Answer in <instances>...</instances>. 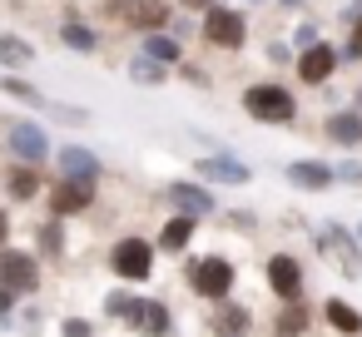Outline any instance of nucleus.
Masks as SVG:
<instances>
[{"mask_svg":"<svg viewBox=\"0 0 362 337\" xmlns=\"http://www.w3.org/2000/svg\"><path fill=\"white\" fill-rule=\"evenodd\" d=\"M357 238H362V228H357Z\"/></svg>","mask_w":362,"mask_h":337,"instance_id":"obj_34","label":"nucleus"},{"mask_svg":"<svg viewBox=\"0 0 362 337\" xmlns=\"http://www.w3.org/2000/svg\"><path fill=\"white\" fill-rule=\"evenodd\" d=\"M303 332H308V312H303V302H288L278 312V337H303Z\"/></svg>","mask_w":362,"mask_h":337,"instance_id":"obj_21","label":"nucleus"},{"mask_svg":"<svg viewBox=\"0 0 362 337\" xmlns=\"http://www.w3.org/2000/svg\"><path fill=\"white\" fill-rule=\"evenodd\" d=\"M60 337H95V327H90L85 317H70V322L60 327Z\"/></svg>","mask_w":362,"mask_h":337,"instance_id":"obj_29","label":"nucleus"},{"mask_svg":"<svg viewBox=\"0 0 362 337\" xmlns=\"http://www.w3.org/2000/svg\"><path fill=\"white\" fill-rule=\"evenodd\" d=\"M144 50H149L154 60H179V45H174V40H164V35H149V40H144Z\"/></svg>","mask_w":362,"mask_h":337,"instance_id":"obj_27","label":"nucleus"},{"mask_svg":"<svg viewBox=\"0 0 362 337\" xmlns=\"http://www.w3.org/2000/svg\"><path fill=\"white\" fill-rule=\"evenodd\" d=\"M119 16H124L129 25H149V30H154V25H164V16H169V11H164V0H129Z\"/></svg>","mask_w":362,"mask_h":337,"instance_id":"obj_16","label":"nucleus"},{"mask_svg":"<svg viewBox=\"0 0 362 337\" xmlns=\"http://www.w3.org/2000/svg\"><path fill=\"white\" fill-rule=\"evenodd\" d=\"M243 110L258 119V124H293L298 119V105L283 85H253L243 90Z\"/></svg>","mask_w":362,"mask_h":337,"instance_id":"obj_1","label":"nucleus"},{"mask_svg":"<svg viewBox=\"0 0 362 337\" xmlns=\"http://www.w3.org/2000/svg\"><path fill=\"white\" fill-rule=\"evenodd\" d=\"M189 288H194L199 297L223 302V297L233 292V263H228V258H199V263L189 268Z\"/></svg>","mask_w":362,"mask_h":337,"instance_id":"obj_2","label":"nucleus"},{"mask_svg":"<svg viewBox=\"0 0 362 337\" xmlns=\"http://www.w3.org/2000/svg\"><path fill=\"white\" fill-rule=\"evenodd\" d=\"M199 179H209V184H248L253 169L228 159V154H209V159H199Z\"/></svg>","mask_w":362,"mask_h":337,"instance_id":"obj_9","label":"nucleus"},{"mask_svg":"<svg viewBox=\"0 0 362 337\" xmlns=\"http://www.w3.org/2000/svg\"><path fill=\"white\" fill-rule=\"evenodd\" d=\"M268 288L283 297V302H298L303 297V263L293 253H273L268 258Z\"/></svg>","mask_w":362,"mask_h":337,"instance_id":"obj_7","label":"nucleus"},{"mask_svg":"<svg viewBox=\"0 0 362 337\" xmlns=\"http://www.w3.org/2000/svg\"><path fill=\"white\" fill-rule=\"evenodd\" d=\"M204 40L209 45H218V50H238L243 40H248V25H243V16L238 11H209L204 16Z\"/></svg>","mask_w":362,"mask_h":337,"instance_id":"obj_5","label":"nucleus"},{"mask_svg":"<svg viewBox=\"0 0 362 337\" xmlns=\"http://www.w3.org/2000/svg\"><path fill=\"white\" fill-rule=\"evenodd\" d=\"M322 317H327V322H332L337 332H347V337H357V332H362V312H357L352 302H342V297H327Z\"/></svg>","mask_w":362,"mask_h":337,"instance_id":"obj_15","label":"nucleus"},{"mask_svg":"<svg viewBox=\"0 0 362 337\" xmlns=\"http://www.w3.org/2000/svg\"><path fill=\"white\" fill-rule=\"evenodd\" d=\"M189 233H194V218L179 213V218H169V223L159 228V248H164V253H179V248H189Z\"/></svg>","mask_w":362,"mask_h":337,"instance_id":"obj_17","label":"nucleus"},{"mask_svg":"<svg viewBox=\"0 0 362 337\" xmlns=\"http://www.w3.org/2000/svg\"><path fill=\"white\" fill-rule=\"evenodd\" d=\"M327 139L332 144H362V114H332L327 119Z\"/></svg>","mask_w":362,"mask_h":337,"instance_id":"obj_18","label":"nucleus"},{"mask_svg":"<svg viewBox=\"0 0 362 337\" xmlns=\"http://www.w3.org/2000/svg\"><path fill=\"white\" fill-rule=\"evenodd\" d=\"M317 248H322L327 258H342V273H347V278H357V273H362V258H357V248H352V238H347L342 228H322Z\"/></svg>","mask_w":362,"mask_h":337,"instance_id":"obj_10","label":"nucleus"},{"mask_svg":"<svg viewBox=\"0 0 362 337\" xmlns=\"http://www.w3.org/2000/svg\"><path fill=\"white\" fill-rule=\"evenodd\" d=\"M95 203V184H75V179H60L50 189V213L55 218H70V213H85Z\"/></svg>","mask_w":362,"mask_h":337,"instance_id":"obj_8","label":"nucleus"},{"mask_svg":"<svg viewBox=\"0 0 362 337\" xmlns=\"http://www.w3.org/2000/svg\"><path fill=\"white\" fill-rule=\"evenodd\" d=\"M110 268H115V278H124V283H144L149 268H154V248H149L144 238H119L115 253H110Z\"/></svg>","mask_w":362,"mask_h":337,"instance_id":"obj_4","label":"nucleus"},{"mask_svg":"<svg viewBox=\"0 0 362 337\" xmlns=\"http://www.w3.org/2000/svg\"><path fill=\"white\" fill-rule=\"evenodd\" d=\"M0 288H6V292H35V288H40V263H35V253L0 248Z\"/></svg>","mask_w":362,"mask_h":337,"instance_id":"obj_3","label":"nucleus"},{"mask_svg":"<svg viewBox=\"0 0 362 337\" xmlns=\"http://www.w3.org/2000/svg\"><path fill=\"white\" fill-rule=\"evenodd\" d=\"M243 317H248L243 307H223L218 312V337H238L243 332Z\"/></svg>","mask_w":362,"mask_h":337,"instance_id":"obj_24","label":"nucleus"},{"mask_svg":"<svg viewBox=\"0 0 362 337\" xmlns=\"http://www.w3.org/2000/svg\"><path fill=\"white\" fill-rule=\"evenodd\" d=\"M134 80H139V85H159V80H164V70H159V65H149V60H139V65H134Z\"/></svg>","mask_w":362,"mask_h":337,"instance_id":"obj_28","label":"nucleus"},{"mask_svg":"<svg viewBox=\"0 0 362 337\" xmlns=\"http://www.w3.org/2000/svg\"><path fill=\"white\" fill-rule=\"evenodd\" d=\"M352 55H362V25L352 30Z\"/></svg>","mask_w":362,"mask_h":337,"instance_id":"obj_32","label":"nucleus"},{"mask_svg":"<svg viewBox=\"0 0 362 337\" xmlns=\"http://www.w3.org/2000/svg\"><path fill=\"white\" fill-rule=\"evenodd\" d=\"M11 307H16V292H6V288H0V317H6Z\"/></svg>","mask_w":362,"mask_h":337,"instance_id":"obj_30","label":"nucleus"},{"mask_svg":"<svg viewBox=\"0 0 362 337\" xmlns=\"http://www.w3.org/2000/svg\"><path fill=\"white\" fill-rule=\"evenodd\" d=\"M60 248H65V233H60V218H50L40 228V253H60Z\"/></svg>","mask_w":362,"mask_h":337,"instance_id":"obj_26","label":"nucleus"},{"mask_svg":"<svg viewBox=\"0 0 362 337\" xmlns=\"http://www.w3.org/2000/svg\"><path fill=\"white\" fill-rule=\"evenodd\" d=\"M184 6H194V11H199V6H209V0H184Z\"/></svg>","mask_w":362,"mask_h":337,"instance_id":"obj_33","label":"nucleus"},{"mask_svg":"<svg viewBox=\"0 0 362 337\" xmlns=\"http://www.w3.org/2000/svg\"><path fill=\"white\" fill-rule=\"evenodd\" d=\"M0 90H11V95H16V100H25V105H50V100H45L40 90H30L25 80H0Z\"/></svg>","mask_w":362,"mask_h":337,"instance_id":"obj_25","label":"nucleus"},{"mask_svg":"<svg viewBox=\"0 0 362 337\" xmlns=\"http://www.w3.org/2000/svg\"><path fill=\"white\" fill-rule=\"evenodd\" d=\"M60 174L75 184H95L100 179V159L90 149H60Z\"/></svg>","mask_w":362,"mask_h":337,"instance_id":"obj_12","label":"nucleus"},{"mask_svg":"<svg viewBox=\"0 0 362 337\" xmlns=\"http://www.w3.org/2000/svg\"><path fill=\"white\" fill-rule=\"evenodd\" d=\"M11 149H16V159H21L25 169H40V164L50 159V139H45V129L30 124V119H16V124H11Z\"/></svg>","mask_w":362,"mask_h":337,"instance_id":"obj_6","label":"nucleus"},{"mask_svg":"<svg viewBox=\"0 0 362 337\" xmlns=\"http://www.w3.org/2000/svg\"><path fill=\"white\" fill-rule=\"evenodd\" d=\"M169 199L184 218H199V213H214V199L199 189V184H169Z\"/></svg>","mask_w":362,"mask_h":337,"instance_id":"obj_13","label":"nucleus"},{"mask_svg":"<svg viewBox=\"0 0 362 337\" xmlns=\"http://www.w3.org/2000/svg\"><path fill=\"white\" fill-rule=\"evenodd\" d=\"M6 238H11V218L0 213V248H6Z\"/></svg>","mask_w":362,"mask_h":337,"instance_id":"obj_31","label":"nucleus"},{"mask_svg":"<svg viewBox=\"0 0 362 337\" xmlns=\"http://www.w3.org/2000/svg\"><path fill=\"white\" fill-rule=\"evenodd\" d=\"M332 65H337L332 45H308V50H303V60H298V80H308V85H322V80L332 75Z\"/></svg>","mask_w":362,"mask_h":337,"instance_id":"obj_11","label":"nucleus"},{"mask_svg":"<svg viewBox=\"0 0 362 337\" xmlns=\"http://www.w3.org/2000/svg\"><path fill=\"white\" fill-rule=\"evenodd\" d=\"M134 327H144L149 337H164V332H169V307H164V302H139Z\"/></svg>","mask_w":362,"mask_h":337,"instance_id":"obj_20","label":"nucleus"},{"mask_svg":"<svg viewBox=\"0 0 362 337\" xmlns=\"http://www.w3.org/2000/svg\"><path fill=\"white\" fill-rule=\"evenodd\" d=\"M288 179L303 184V189H327L332 184V169L327 164H288Z\"/></svg>","mask_w":362,"mask_h":337,"instance_id":"obj_19","label":"nucleus"},{"mask_svg":"<svg viewBox=\"0 0 362 337\" xmlns=\"http://www.w3.org/2000/svg\"><path fill=\"white\" fill-rule=\"evenodd\" d=\"M60 40H65L70 50H80V55H90V50H95V30H85V25H75V20L60 30Z\"/></svg>","mask_w":362,"mask_h":337,"instance_id":"obj_23","label":"nucleus"},{"mask_svg":"<svg viewBox=\"0 0 362 337\" xmlns=\"http://www.w3.org/2000/svg\"><path fill=\"white\" fill-rule=\"evenodd\" d=\"M0 60H6V65H30L35 50L25 40H16V35H0Z\"/></svg>","mask_w":362,"mask_h":337,"instance_id":"obj_22","label":"nucleus"},{"mask_svg":"<svg viewBox=\"0 0 362 337\" xmlns=\"http://www.w3.org/2000/svg\"><path fill=\"white\" fill-rule=\"evenodd\" d=\"M6 194H11L16 203H30V199L40 194V169H25V164H16V169L6 174Z\"/></svg>","mask_w":362,"mask_h":337,"instance_id":"obj_14","label":"nucleus"}]
</instances>
